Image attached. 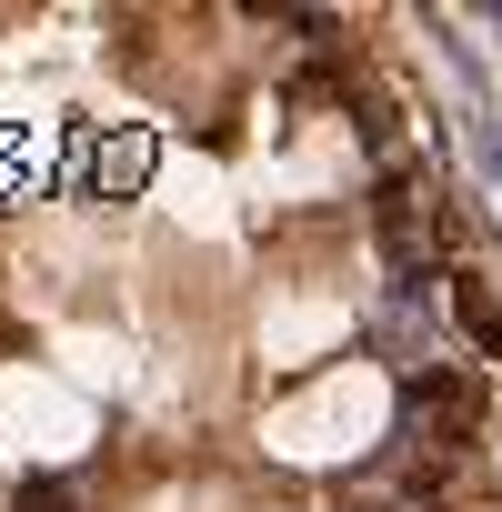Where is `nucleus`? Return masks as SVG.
I'll list each match as a JSON object with an SVG mask.
<instances>
[{
  "mask_svg": "<svg viewBox=\"0 0 502 512\" xmlns=\"http://www.w3.org/2000/svg\"><path fill=\"white\" fill-rule=\"evenodd\" d=\"M412 402H422L452 442H472V432H482V382H472V372H422V382H412Z\"/></svg>",
  "mask_w": 502,
  "mask_h": 512,
  "instance_id": "obj_1",
  "label": "nucleus"
},
{
  "mask_svg": "<svg viewBox=\"0 0 502 512\" xmlns=\"http://www.w3.org/2000/svg\"><path fill=\"white\" fill-rule=\"evenodd\" d=\"M452 322L472 332V352H492V362H502V302H492V282H472V272H462V282H452Z\"/></svg>",
  "mask_w": 502,
  "mask_h": 512,
  "instance_id": "obj_2",
  "label": "nucleus"
}]
</instances>
